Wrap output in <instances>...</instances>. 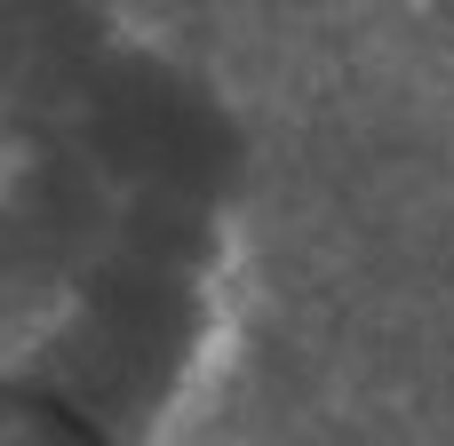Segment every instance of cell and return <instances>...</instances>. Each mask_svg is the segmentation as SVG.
Here are the masks:
<instances>
[{
	"label": "cell",
	"instance_id": "cell-1",
	"mask_svg": "<svg viewBox=\"0 0 454 446\" xmlns=\"http://www.w3.org/2000/svg\"><path fill=\"white\" fill-rule=\"evenodd\" d=\"M447 391L454 0H0V446Z\"/></svg>",
	"mask_w": 454,
	"mask_h": 446
}]
</instances>
